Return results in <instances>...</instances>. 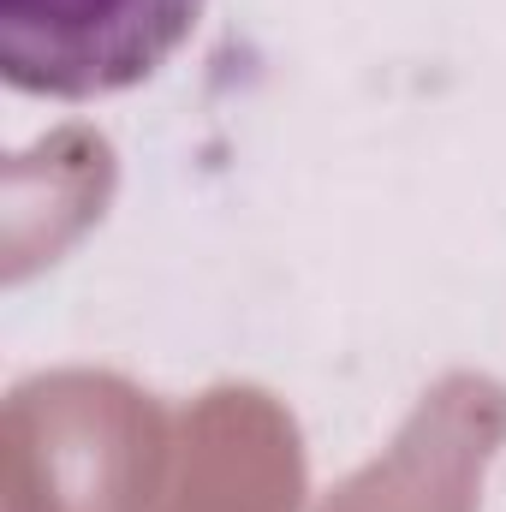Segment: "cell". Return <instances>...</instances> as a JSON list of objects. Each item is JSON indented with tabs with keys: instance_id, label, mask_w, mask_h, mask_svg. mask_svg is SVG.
I'll list each match as a JSON object with an SVG mask.
<instances>
[{
	"instance_id": "cell-1",
	"label": "cell",
	"mask_w": 506,
	"mask_h": 512,
	"mask_svg": "<svg viewBox=\"0 0 506 512\" xmlns=\"http://www.w3.org/2000/svg\"><path fill=\"white\" fill-rule=\"evenodd\" d=\"M161 405L120 376L54 370L6 399V512H149Z\"/></svg>"
},
{
	"instance_id": "cell-2",
	"label": "cell",
	"mask_w": 506,
	"mask_h": 512,
	"mask_svg": "<svg viewBox=\"0 0 506 512\" xmlns=\"http://www.w3.org/2000/svg\"><path fill=\"white\" fill-rule=\"evenodd\" d=\"M203 0H0V78L24 96L96 102L155 78Z\"/></svg>"
}]
</instances>
